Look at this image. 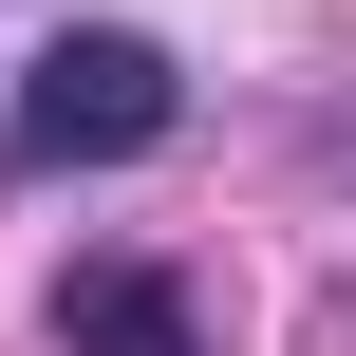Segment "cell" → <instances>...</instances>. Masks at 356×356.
Instances as JSON below:
<instances>
[{"label": "cell", "mask_w": 356, "mask_h": 356, "mask_svg": "<svg viewBox=\"0 0 356 356\" xmlns=\"http://www.w3.org/2000/svg\"><path fill=\"white\" fill-rule=\"evenodd\" d=\"M169 113H188L169 38H131V19H75V38H38V56H19V113H0V150H19V169H131V150H169Z\"/></svg>", "instance_id": "cell-1"}, {"label": "cell", "mask_w": 356, "mask_h": 356, "mask_svg": "<svg viewBox=\"0 0 356 356\" xmlns=\"http://www.w3.org/2000/svg\"><path fill=\"white\" fill-rule=\"evenodd\" d=\"M56 356H207V338H188V300L150 263H75L56 282Z\"/></svg>", "instance_id": "cell-2"}]
</instances>
